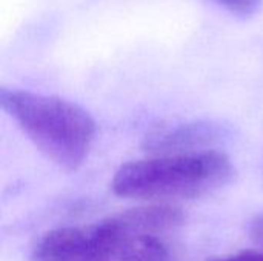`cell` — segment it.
Returning <instances> with one entry per match:
<instances>
[{
	"mask_svg": "<svg viewBox=\"0 0 263 261\" xmlns=\"http://www.w3.org/2000/svg\"><path fill=\"white\" fill-rule=\"evenodd\" d=\"M0 106L57 166L76 171L85 162L96 137V122L77 103L55 95L0 88Z\"/></svg>",
	"mask_w": 263,
	"mask_h": 261,
	"instance_id": "cell-1",
	"label": "cell"
},
{
	"mask_svg": "<svg viewBox=\"0 0 263 261\" xmlns=\"http://www.w3.org/2000/svg\"><path fill=\"white\" fill-rule=\"evenodd\" d=\"M231 177V160L211 149L125 163L116 172L111 188L117 195L128 198H194L219 189Z\"/></svg>",
	"mask_w": 263,
	"mask_h": 261,
	"instance_id": "cell-2",
	"label": "cell"
},
{
	"mask_svg": "<svg viewBox=\"0 0 263 261\" xmlns=\"http://www.w3.org/2000/svg\"><path fill=\"white\" fill-rule=\"evenodd\" d=\"M122 242L116 217L88 226L59 228L39 238L31 261H119Z\"/></svg>",
	"mask_w": 263,
	"mask_h": 261,
	"instance_id": "cell-3",
	"label": "cell"
},
{
	"mask_svg": "<svg viewBox=\"0 0 263 261\" xmlns=\"http://www.w3.org/2000/svg\"><path fill=\"white\" fill-rule=\"evenodd\" d=\"M223 135L222 128L210 120H191L160 125L145 137V148L163 155L194 154L211 151Z\"/></svg>",
	"mask_w": 263,
	"mask_h": 261,
	"instance_id": "cell-4",
	"label": "cell"
},
{
	"mask_svg": "<svg viewBox=\"0 0 263 261\" xmlns=\"http://www.w3.org/2000/svg\"><path fill=\"white\" fill-rule=\"evenodd\" d=\"M114 217L123 232L119 261H170V249L163 235L136 231L126 225L120 214Z\"/></svg>",
	"mask_w": 263,
	"mask_h": 261,
	"instance_id": "cell-5",
	"label": "cell"
},
{
	"mask_svg": "<svg viewBox=\"0 0 263 261\" xmlns=\"http://www.w3.org/2000/svg\"><path fill=\"white\" fill-rule=\"evenodd\" d=\"M219 2L231 12L240 17H250L259 11L263 0H219Z\"/></svg>",
	"mask_w": 263,
	"mask_h": 261,
	"instance_id": "cell-6",
	"label": "cell"
},
{
	"mask_svg": "<svg viewBox=\"0 0 263 261\" xmlns=\"http://www.w3.org/2000/svg\"><path fill=\"white\" fill-rule=\"evenodd\" d=\"M213 261H263V251H243L236 255L223 257Z\"/></svg>",
	"mask_w": 263,
	"mask_h": 261,
	"instance_id": "cell-7",
	"label": "cell"
},
{
	"mask_svg": "<svg viewBox=\"0 0 263 261\" xmlns=\"http://www.w3.org/2000/svg\"><path fill=\"white\" fill-rule=\"evenodd\" d=\"M250 235H251L253 242L263 249V214L257 215L253 220L251 228H250Z\"/></svg>",
	"mask_w": 263,
	"mask_h": 261,
	"instance_id": "cell-8",
	"label": "cell"
}]
</instances>
